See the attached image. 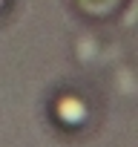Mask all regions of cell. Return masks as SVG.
Wrapping results in <instances>:
<instances>
[{
    "label": "cell",
    "instance_id": "obj_1",
    "mask_svg": "<svg viewBox=\"0 0 138 147\" xmlns=\"http://www.w3.org/2000/svg\"><path fill=\"white\" fill-rule=\"evenodd\" d=\"M6 3H9V0H0V9H3V6H6Z\"/></svg>",
    "mask_w": 138,
    "mask_h": 147
}]
</instances>
